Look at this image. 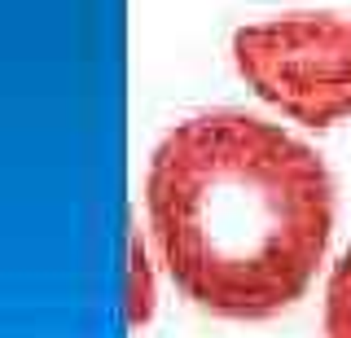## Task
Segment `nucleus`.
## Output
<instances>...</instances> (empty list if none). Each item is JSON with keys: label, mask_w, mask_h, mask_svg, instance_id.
<instances>
[{"label": "nucleus", "mask_w": 351, "mask_h": 338, "mask_svg": "<svg viewBox=\"0 0 351 338\" xmlns=\"http://www.w3.org/2000/svg\"><path fill=\"white\" fill-rule=\"evenodd\" d=\"M145 215L184 299L224 321H268L303 299L329 250L334 176L268 119L202 110L149 154Z\"/></svg>", "instance_id": "f257e3e1"}, {"label": "nucleus", "mask_w": 351, "mask_h": 338, "mask_svg": "<svg viewBox=\"0 0 351 338\" xmlns=\"http://www.w3.org/2000/svg\"><path fill=\"white\" fill-rule=\"evenodd\" d=\"M233 67L259 101L303 128L351 119V14L303 9L233 31Z\"/></svg>", "instance_id": "f03ea898"}, {"label": "nucleus", "mask_w": 351, "mask_h": 338, "mask_svg": "<svg viewBox=\"0 0 351 338\" xmlns=\"http://www.w3.org/2000/svg\"><path fill=\"white\" fill-rule=\"evenodd\" d=\"M325 338H351V246L343 250L325 286Z\"/></svg>", "instance_id": "7ed1b4c3"}]
</instances>
